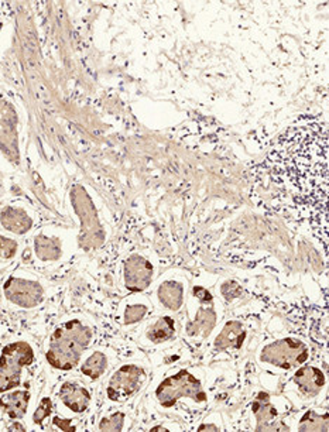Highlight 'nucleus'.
I'll use <instances>...</instances> for the list:
<instances>
[{
    "label": "nucleus",
    "instance_id": "f3484780",
    "mask_svg": "<svg viewBox=\"0 0 329 432\" xmlns=\"http://www.w3.org/2000/svg\"><path fill=\"white\" fill-rule=\"evenodd\" d=\"M215 325V314L211 309L201 311L196 316V319L188 325V335L189 336H208Z\"/></svg>",
    "mask_w": 329,
    "mask_h": 432
},
{
    "label": "nucleus",
    "instance_id": "5701e85b",
    "mask_svg": "<svg viewBox=\"0 0 329 432\" xmlns=\"http://www.w3.org/2000/svg\"><path fill=\"white\" fill-rule=\"evenodd\" d=\"M147 308L145 305H129L125 311V323L130 325L139 322L146 315Z\"/></svg>",
    "mask_w": 329,
    "mask_h": 432
},
{
    "label": "nucleus",
    "instance_id": "6ab92c4d",
    "mask_svg": "<svg viewBox=\"0 0 329 432\" xmlns=\"http://www.w3.org/2000/svg\"><path fill=\"white\" fill-rule=\"evenodd\" d=\"M34 246H35V253L41 260H55L60 257L61 246L60 242L55 239L38 236L35 239Z\"/></svg>",
    "mask_w": 329,
    "mask_h": 432
},
{
    "label": "nucleus",
    "instance_id": "aec40b11",
    "mask_svg": "<svg viewBox=\"0 0 329 432\" xmlns=\"http://www.w3.org/2000/svg\"><path fill=\"white\" fill-rule=\"evenodd\" d=\"M174 331V319L169 316H163L150 328V331L147 332V338L153 343H162L172 338Z\"/></svg>",
    "mask_w": 329,
    "mask_h": 432
},
{
    "label": "nucleus",
    "instance_id": "4468645a",
    "mask_svg": "<svg viewBox=\"0 0 329 432\" xmlns=\"http://www.w3.org/2000/svg\"><path fill=\"white\" fill-rule=\"evenodd\" d=\"M30 400L28 392H11L0 397V407L11 420H20L27 413V406Z\"/></svg>",
    "mask_w": 329,
    "mask_h": 432
},
{
    "label": "nucleus",
    "instance_id": "cd10ccee",
    "mask_svg": "<svg viewBox=\"0 0 329 432\" xmlns=\"http://www.w3.org/2000/svg\"><path fill=\"white\" fill-rule=\"evenodd\" d=\"M205 430H211V431H216L218 428L215 426H201L199 431H205Z\"/></svg>",
    "mask_w": 329,
    "mask_h": 432
},
{
    "label": "nucleus",
    "instance_id": "6e6552de",
    "mask_svg": "<svg viewBox=\"0 0 329 432\" xmlns=\"http://www.w3.org/2000/svg\"><path fill=\"white\" fill-rule=\"evenodd\" d=\"M125 284L130 291H143L152 282L153 267L142 256L133 255L125 262Z\"/></svg>",
    "mask_w": 329,
    "mask_h": 432
},
{
    "label": "nucleus",
    "instance_id": "7ed1b4c3",
    "mask_svg": "<svg viewBox=\"0 0 329 432\" xmlns=\"http://www.w3.org/2000/svg\"><path fill=\"white\" fill-rule=\"evenodd\" d=\"M34 362L31 346L23 340L9 343L0 353V393H6L21 383L23 367Z\"/></svg>",
    "mask_w": 329,
    "mask_h": 432
},
{
    "label": "nucleus",
    "instance_id": "412c9836",
    "mask_svg": "<svg viewBox=\"0 0 329 432\" xmlns=\"http://www.w3.org/2000/svg\"><path fill=\"white\" fill-rule=\"evenodd\" d=\"M300 431H328L329 416L328 413L324 416H320L314 411H308L303 416L300 426Z\"/></svg>",
    "mask_w": 329,
    "mask_h": 432
},
{
    "label": "nucleus",
    "instance_id": "f8f14e48",
    "mask_svg": "<svg viewBox=\"0 0 329 432\" xmlns=\"http://www.w3.org/2000/svg\"><path fill=\"white\" fill-rule=\"evenodd\" d=\"M294 383L299 386L303 394L307 397H316L325 386V376L320 369L314 366H306L294 375Z\"/></svg>",
    "mask_w": 329,
    "mask_h": 432
},
{
    "label": "nucleus",
    "instance_id": "a878e982",
    "mask_svg": "<svg viewBox=\"0 0 329 432\" xmlns=\"http://www.w3.org/2000/svg\"><path fill=\"white\" fill-rule=\"evenodd\" d=\"M54 426H57V428H60L61 431H75V427L71 426V420H64L60 417L54 419Z\"/></svg>",
    "mask_w": 329,
    "mask_h": 432
},
{
    "label": "nucleus",
    "instance_id": "ddd939ff",
    "mask_svg": "<svg viewBox=\"0 0 329 432\" xmlns=\"http://www.w3.org/2000/svg\"><path fill=\"white\" fill-rule=\"evenodd\" d=\"M0 223L6 231L23 235L30 231L33 221L23 209L7 206L0 212Z\"/></svg>",
    "mask_w": 329,
    "mask_h": 432
},
{
    "label": "nucleus",
    "instance_id": "4be33fe9",
    "mask_svg": "<svg viewBox=\"0 0 329 432\" xmlns=\"http://www.w3.org/2000/svg\"><path fill=\"white\" fill-rule=\"evenodd\" d=\"M123 424H125V414L115 413L111 417H106L99 423V430L101 431H122Z\"/></svg>",
    "mask_w": 329,
    "mask_h": 432
},
{
    "label": "nucleus",
    "instance_id": "39448f33",
    "mask_svg": "<svg viewBox=\"0 0 329 432\" xmlns=\"http://www.w3.org/2000/svg\"><path fill=\"white\" fill-rule=\"evenodd\" d=\"M260 359L266 363L289 370L307 362L308 348L304 342L297 339H281L267 345L263 349Z\"/></svg>",
    "mask_w": 329,
    "mask_h": 432
},
{
    "label": "nucleus",
    "instance_id": "c85d7f7f",
    "mask_svg": "<svg viewBox=\"0 0 329 432\" xmlns=\"http://www.w3.org/2000/svg\"><path fill=\"white\" fill-rule=\"evenodd\" d=\"M152 431H167V430L163 427H155V428H152Z\"/></svg>",
    "mask_w": 329,
    "mask_h": 432
},
{
    "label": "nucleus",
    "instance_id": "1a4fd4ad",
    "mask_svg": "<svg viewBox=\"0 0 329 432\" xmlns=\"http://www.w3.org/2000/svg\"><path fill=\"white\" fill-rule=\"evenodd\" d=\"M253 413L257 419V431H280L289 428L279 421V414L270 403L267 393H259L253 403Z\"/></svg>",
    "mask_w": 329,
    "mask_h": 432
},
{
    "label": "nucleus",
    "instance_id": "b1692460",
    "mask_svg": "<svg viewBox=\"0 0 329 432\" xmlns=\"http://www.w3.org/2000/svg\"><path fill=\"white\" fill-rule=\"evenodd\" d=\"M51 411H52V403H51V400L48 397L43 399L40 406H38V409L35 410V413L33 416L34 424H41L51 414Z\"/></svg>",
    "mask_w": 329,
    "mask_h": 432
},
{
    "label": "nucleus",
    "instance_id": "2eb2a0df",
    "mask_svg": "<svg viewBox=\"0 0 329 432\" xmlns=\"http://www.w3.org/2000/svg\"><path fill=\"white\" fill-rule=\"evenodd\" d=\"M246 332L239 322H229L225 325L223 331L215 340V348L218 350L225 349H239L243 345Z\"/></svg>",
    "mask_w": 329,
    "mask_h": 432
},
{
    "label": "nucleus",
    "instance_id": "9d476101",
    "mask_svg": "<svg viewBox=\"0 0 329 432\" xmlns=\"http://www.w3.org/2000/svg\"><path fill=\"white\" fill-rule=\"evenodd\" d=\"M16 116L11 108L0 102V150L9 158H17V138L14 128Z\"/></svg>",
    "mask_w": 329,
    "mask_h": 432
},
{
    "label": "nucleus",
    "instance_id": "0eeeda50",
    "mask_svg": "<svg viewBox=\"0 0 329 432\" xmlns=\"http://www.w3.org/2000/svg\"><path fill=\"white\" fill-rule=\"evenodd\" d=\"M4 294L10 302L23 308H33L43 299V288L40 284L16 277L6 282Z\"/></svg>",
    "mask_w": 329,
    "mask_h": 432
},
{
    "label": "nucleus",
    "instance_id": "a211bd4d",
    "mask_svg": "<svg viewBox=\"0 0 329 432\" xmlns=\"http://www.w3.org/2000/svg\"><path fill=\"white\" fill-rule=\"evenodd\" d=\"M108 367V359L102 352H94L82 365L81 372L91 380H96Z\"/></svg>",
    "mask_w": 329,
    "mask_h": 432
},
{
    "label": "nucleus",
    "instance_id": "9b49d317",
    "mask_svg": "<svg viewBox=\"0 0 329 432\" xmlns=\"http://www.w3.org/2000/svg\"><path fill=\"white\" fill-rule=\"evenodd\" d=\"M58 396L64 403V406L77 414L84 413L91 403V393L85 387L71 382L64 383L61 386Z\"/></svg>",
    "mask_w": 329,
    "mask_h": 432
},
{
    "label": "nucleus",
    "instance_id": "f03ea898",
    "mask_svg": "<svg viewBox=\"0 0 329 432\" xmlns=\"http://www.w3.org/2000/svg\"><path fill=\"white\" fill-rule=\"evenodd\" d=\"M91 338V329L77 319L58 326L50 340L48 363L58 370L74 369L88 348Z\"/></svg>",
    "mask_w": 329,
    "mask_h": 432
},
{
    "label": "nucleus",
    "instance_id": "dca6fc26",
    "mask_svg": "<svg viewBox=\"0 0 329 432\" xmlns=\"http://www.w3.org/2000/svg\"><path fill=\"white\" fill-rule=\"evenodd\" d=\"M159 298L167 308L177 311L182 304V287L175 282H165L159 288Z\"/></svg>",
    "mask_w": 329,
    "mask_h": 432
},
{
    "label": "nucleus",
    "instance_id": "423d86ee",
    "mask_svg": "<svg viewBox=\"0 0 329 432\" xmlns=\"http://www.w3.org/2000/svg\"><path fill=\"white\" fill-rule=\"evenodd\" d=\"M145 377V370L139 366H122L109 380L108 397L112 401H125L142 387Z\"/></svg>",
    "mask_w": 329,
    "mask_h": 432
},
{
    "label": "nucleus",
    "instance_id": "bb28decb",
    "mask_svg": "<svg viewBox=\"0 0 329 432\" xmlns=\"http://www.w3.org/2000/svg\"><path fill=\"white\" fill-rule=\"evenodd\" d=\"M14 430H18V431H26V428H24L21 424H18V423H16V424H13V426L10 427V431H14Z\"/></svg>",
    "mask_w": 329,
    "mask_h": 432
},
{
    "label": "nucleus",
    "instance_id": "f257e3e1",
    "mask_svg": "<svg viewBox=\"0 0 329 432\" xmlns=\"http://www.w3.org/2000/svg\"><path fill=\"white\" fill-rule=\"evenodd\" d=\"M272 182L273 198L291 205L328 248V131L308 123L283 133L260 167Z\"/></svg>",
    "mask_w": 329,
    "mask_h": 432
},
{
    "label": "nucleus",
    "instance_id": "20e7f679",
    "mask_svg": "<svg viewBox=\"0 0 329 432\" xmlns=\"http://www.w3.org/2000/svg\"><path fill=\"white\" fill-rule=\"evenodd\" d=\"M156 397L163 407L175 406L181 397L192 399L196 403L206 400V394L202 390L201 382L186 370H181L177 375L165 379L157 387Z\"/></svg>",
    "mask_w": 329,
    "mask_h": 432
},
{
    "label": "nucleus",
    "instance_id": "393cba45",
    "mask_svg": "<svg viewBox=\"0 0 329 432\" xmlns=\"http://www.w3.org/2000/svg\"><path fill=\"white\" fill-rule=\"evenodd\" d=\"M17 243L9 238L0 236V257L1 259H11L16 255Z\"/></svg>",
    "mask_w": 329,
    "mask_h": 432
}]
</instances>
